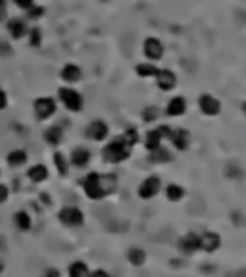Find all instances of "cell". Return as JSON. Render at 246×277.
I'll use <instances>...</instances> for the list:
<instances>
[{
  "label": "cell",
  "instance_id": "16",
  "mask_svg": "<svg viewBox=\"0 0 246 277\" xmlns=\"http://www.w3.org/2000/svg\"><path fill=\"white\" fill-rule=\"evenodd\" d=\"M179 246H181L183 252H187V254H193V252H196V250L200 248V237H196V235L189 233L187 237H183V239H181Z\"/></svg>",
  "mask_w": 246,
  "mask_h": 277
},
{
  "label": "cell",
  "instance_id": "14",
  "mask_svg": "<svg viewBox=\"0 0 246 277\" xmlns=\"http://www.w3.org/2000/svg\"><path fill=\"white\" fill-rule=\"evenodd\" d=\"M219 245H221V239H219V235L214 233V231H206V233L200 237V248L208 250V252H214Z\"/></svg>",
  "mask_w": 246,
  "mask_h": 277
},
{
  "label": "cell",
  "instance_id": "10",
  "mask_svg": "<svg viewBox=\"0 0 246 277\" xmlns=\"http://www.w3.org/2000/svg\"><path fill=\"white\" fill-rule=\"evenodd\" d=\"M108 133H110V129L104 121H100V119H95V121H91L89 123V127H87V137L93 138V141H104L108 137Z\"/></svg>",
  "mask_w": 246,
  "mask_h": 277
},
{
  "label": "cell",
  "instance_id": "18",
  "mask_svg": "<svg viewBox=\"0 0 246 277\" xmlns=\"http://www.w3.org/2000/svg\"><path fill=\"white\" fill-rule=\"evenodd\" d=\"M27 175H29V179H31V181L41 183V181H44V179L48 177V170H46V166L39 164V166H31V168L27 170Z\"/></svg>",
  "mask_w": 246,
  "mask_h": 277
},
{
  "label": "cell",
  "instance_id": "23",
  "mask_svg": "<svg viewBox=\"0 0 246 277\" xmlns=\"http://www.w3.org/2000/svg\"><path fill=\"white\" fill-rule=\"evenodd\" d=\"M161 135L158 129H154V131H150L148 135H146V138H144V145H146V149L148 150H154L158 149V147H161Z\"/></svg>",
  "mask_w": 246,
  "mask_h": 277
},
{
  "label": "cell",
  "instance_id": "4",
  "mask_svg": "<svg viewBox=\"0 0 246 277\" xmlns=\"http://www.w3.org/2000/svg\"><path fill=\"white\" fill-rule=\"evenodd\" d=\"M33 108H35L37 119H48V117H52L56 114V100L50 98V96H41V98L35 100Z\"/></svg>",
  "mask_w": 246,
  "mask_h": 277
},
{
  "label": "cell",
  "instance_id": "34",
  "mask_svg": "<svg viewBox=\"0 0 246 277\" xmlns=\"http://www.w3.org/2000/svg\"><path fill=\"white\" fill-rule=\"evenodd\" d=\"M8 194H10V191H8V187L0 183V204L4 202V200H8Z\"/></svg>",
  "mask_w": 246,
  "mask_h": 277
},
{
  "label": "cell",
  "instance_id": "24",
  "mask_svg": "<svg viewBox=\"0 0 246 277\" xmlns=\"http://www.w3.org/2000/svg\"><path fill=\"white\" fill-rule=\"evenodd\" d=\"M185 191H183L179 185H168V189H166V196H168V200H172V202H177V200H181Z\"/></svg>",
  "mask_w": 246,
  "mask_h": 277
},
{
  "label": "cell",
  "instance_id": "1",
  "mask_svg": "<svg viewBox=\"0 0 246 277\" xmlns=\"http://www.w3.org/2000/svg\"><path fill=\"white\" fill-rule=\"evenodd\" d=\"M131 149H133V147H129L125 138L118 137L108 145L102 154H104V160L110 162V164H119V162L127 160L129 154H131Z\"/></svg>",
  "mask_w": 246,
  "mask_h": 277
},
{
  "label": "cell",
  "instance_id": "38",
  "mask_svg": "<svg viewBox=\"0 0 246 277\" xmlns=\"http://www.w3.org/2000/svg\"><path fill=\"white\" fill-rule=\"evenodd\" d=\"M4 6H6V0H0V10H2Z\"/></svg>",
  "mask_w": 246,
  "mask_h": 277
},
{
  "label": "cell",
  "instance_id": "28",
  "mask_svg": "<svg viewBox=\"0 0 246 277\" xmlns=\"http://www.w3.org/2000/svg\"><path fill=\"white\" fill-rule=\"evenodd\" d=\"M144 260H146V254H144L140 248H133V250H129V262H131V264L140 266V264H144Z\"/></svg>",
  "mask_w": 246,
  "mask_h": 277
},
{
  "label": "cell",
  "instance_id": "40",
  "mask_svg": "<svg viewBox=\"0 0 246 277\" xmlns=\"http://www.w3.org/2000/svg\"><path fill=\"white\" fill-rule=\"evenodd\" d=\"M244 114H246V104H244Z\"/></svg>",
  "mask_w": 246,
  "mask_h": 277
},
{
  "label": "cell",
  "instance_id": "3",
  "mask_svg": "<svg viewBox=\"0 0 246 277\" xmlns=\"http://www.w3.org/2000/svg\"><path fill=\"white\" fill-rule=\"evenodd\" d=\"M60 100L64 102V106L69 110V112H79L81 106H83V98L81 95L75 91V89H69V87H62L60 91Z\"/></svg>",
  "mask_w": 246,
  "mask_h": 277
},
{
  "label": "cell",
  "instance_id": "35",
  "mask_svg": "<svg viewBox=\"0 0 246 277\" xmlns=\"http://www.w3.org/2000/svg\"><path fill=\"white\" fill-rule=\"evenodd\" d=\"M6 104H8V96H6V93L0 89V110H4Z\"/></svg>",
  "mask_w": 246,
  "mask_h": 277
},
{
  "label": "cell",
  "instance_id": "5",
  "mask_svg": "<svg viewBox=\"0 0 246 277\" xmlns=\"http://www.w3.org/2000/svg\"><path fill=\"white\" fill-rule=\"evenodd\" d=\"M58 218H60V222L67 227H75V225H81L83 224V220H85V216L83 212L79 210V208H73V206H65L60 210L58 214Z\"/></svg>",
  "mask_w": 246,
  "mask_h": 277
},
{
  "label": "cell",
  "instance_id": "13",
  "mask_svg": "<svg viewBox=\"0 0 246 277\" xmlns=\"http://www.w3.org/2000/svg\"><path fill=\"white\" fill-rule=\"evenodd\" d=\"M27 31H29V29H27V23L23 22V20H20V18L8 22V33H10L12 39L20 41V39H23V37L27 35Z\"/></svg>",
  "mask_w": 246,
  "mask_h": 277
},
{
  "label": "cell",
  "instance_id": "36",
  "mask_svg": "<svg viewBox=\"0 0 246 277\" xmlns=\"http://www.w3.org/2000/svg\"><path fill=\"white\" fill-rule=\"evenodd\" d=\"M87 277H110L106 273V271H102V269H97V271H93L91 275H87Z\"/></svg>",
  "mask_w": 246,
  "mask_h": 277
},
{
  "label": "cell",
  "instance_id": "7",
  "mask_svg": "<svg viewBox=\"0 0 246 277\" xmlns=\"http://www.w3.org/2000/svg\"><path fill=\"white\" fill-rule=\"evenodd\" d=\"M161 189V183L160 179L156 177V175H152L148 179H144V181L140 183L139 187V196L140 198H144V200H150V198H154Z\"/></svg>",
  "mask_w": 246,
  "mask_h": 277
},
{
  "label": "cell",
  "instance_id": "8",
  "mask_svg": "<svg viewBox=\"0 0 246 277\" xmlns=\"http://www.w3.org/2000/svg\"><path fill=\"white\" fill-rule=\"evenodd\" d=\"M198 108L204 116H217L221 112V102L212 95H202L198 100Z\"/></svg>",
  "mask_w": 246,
  "mask_h": 277
},
{
  "label": "cell",
  "instance_id": "17",
  "mask_svg": "<svg viewBox=\"0 0 246 277\" xmlns=\"http://www.w3.org/2000/svg\"><path fill=\"white\" fill-rule=\"evenodd\" d=\"M91 160V154H89V150L85 149H75L73 154H71V164H73L75 168H85L87 164Z\"/></svg>",
  "mask_w": 246,
  "mask_h": 277
},
{
  "label": "cell",
  "instance_id": "26",
  "mask_svg": "<svg viewBox=\"0 0 246 277\" xmlns=\"http://www.w3.org/2000/svg\"><path fill=\"white\" fill-rule=\"evenodd\" d=\"M16 225L22 229V231H27L31 227V218L27 212H18L16 214Z\"/></svg>",
  "mask_w": 246,
  "mask_h": 277
},
{
  "label": "cell",
  "instance_id": "2",
  "mask_svg": "<svg viewBox=\"0 0 246 277\" xmlns=\"http://www.w3.org/2000/svg\"><path fill=\"white\" fill-rule=\"evenodd\" d=\"M83 189H85L87 196L93 198V200H100L104 198V189H102V175H98L97 171L89 173L85 177V183H83Z\"/></svg>",
  "mask_w": 246,
  "mask_h": 277
},
{
  "label": "cell",
  "instance_id": "15",
  "mask_svg": "<svg viewBox=\"0 0 246 277\" xmlns=\"http://www.w3.org/2000/svg\"><path fill=\"white\" fill-rule=\"evenodd\" d=\"M60 77L65 83H77L81 79V67L75 64H65L62 67V72H60Z\"/></svg>",
  "mask_w": 246,
  "mask_h": 277
},
{
  "label": "cell",
  "instance_id": "30",
  "mask_svg": "<svg viewBox=\"0 0 246 277\" xmlns=\"http://www.w3.org/2000/svg\"><path fill=\"white\" fill-rule=\"evenodd\" d=\"M43 14H44L43 6H35V4H33L31 8L27 10V18H29V20H39V18H43Z\"/></svg>",
  "mask_w": 246,
  "mask_h": 277
},
{
  "label": "cell",
  "instance_id": "29",
  "mask_svg": "<svg viewBox=\"0 0 246 277\" xmlns=\"http://www.w3.org/2000/svg\"><path fill=\"white\" fill-rule=\"evenodd\" d=\"M54 164H56V168H58V171H60V175H65V170H67V164H65L64 154L56 152V154H54Z\"/></svg>",
  "mask_w": 246,
  "mask_h": 277
},
{
  "label": "cell",
  "instance_id": "25",
  "mask_svg": "<svg viewBox=\"0 0 246 277\" xmlns=\"http://www.w3.org/2000/svg\"><path fill=\"white\" fill-rule=\"evenodd\" d=\"M27 35H29V44H31L33 48H39L41 43H43V33H41V29H39V27H33V29L27 31Z\"/></svg>",
  "mask_w": 246,
  "mask_h": 277
},
{
  "label": "cell",
  "instance_id": "37",
  "mask_svg": "<svg viewBox=\"0 0 246 277\" xmlns=\"http://www.w3.org/2000/svg\"><path fill=\"white\" fill-rule=\"evenodd\" d=\"M44 277H60V273H58V269H48L44 273Z\"/></svg>",
  "mask_w": 246,
  "mask_h": 277
},
{
  "label": "cell",
  "instance_id": "9",
  "mask_svg": "<svg viewBox=\"0 0 246 277\" xmlns=\"http://www.w3.org/2000/svg\"><path fill=\"white\" fill-rule=\"evenodd\" d=\"M156 85L160 87L161 91H172L177 85V75L173 74L172 70H158L156 74Z\"/></svg>",
  "mask_w": 246,
  "mask_h": 277
},
{
  "label": "cell",
  "instance_id": "21",
  "mask_svg": "<svg viewBox=\"0 0 246 277\" xmlns=\"http://www.w3.org/2000/svg\"><path fill=\"white\" fill-rule=\"evenodd\" d=\"M44 138L48 145H58L62 141V127L60 125H50L44 131Z\"/></svg>",
  "mask_w": 246,
  "mask_h": 277
},
{
  "label": "cell",
  "instance_id": "6",
  "mask_svg": "<svg viewBox=\"0 0 246 277\" xmlns=\"http://www.w3.org/2000/svg\"><path fill=\"white\" fill-rule=\"evenodd\" d=\"M142 52H144V56H146L148 60L156 62V60H160L161 56H163V44H161L160 39L148 37V39H144V43H142Z\"/></svg>",
  "mask_w": 246,
  "mask_h": 277
},
{
  "label": "cell",
  "instance_id": "12",
  "mask_svg": "<svg viewBox=\"0 0 246 277\" xmlns=\"http://www.w3.org/2000/svg\"><path fill=\"white\" fill-rule=\"evenodd\" d=\"M187 112V102L183 96H173L172 100L168 102V108H166V114L172 117H177V116H183Z\"/></svg>",
  "mask_w": 246,
  "mask_h": 277
},
{
  "label": "cell",
  "instance_id": "11",
  "mask_svg": "<svg viewBox=\"0 0 246 277\" xmlns=\"http://www.w3.org/2000/svg\"><path fill=\"white\" fill-rule=\"evenodd\" d=\"M170 141H172L173 147L177 150H187L189 145H191V135H189V131H185V129H172Z\"/></svg>",
  "mask_w": 246,
  "mask_h": 277
},
{
  "label": "cell",
  "instance_id": "39",
  "mask_svg": "<svg viewBox=\"0 0 246 277\" xmlns=\"http://www.w3.org/2000/svg\"><path fill=\"white\" fill-rule=\"evenodd\" d=\"M0 271H2V264H0Z\"/></svg>",
  "mask_w": 246,
  "mask_h": 277
},
{
  "label": "cell",
  "instance_id": "31",
  "mask_svg": "<svg viewBox=\"0 0 246 277\" xmlns=\"http://www.w3.org/2000/svg\"><path fill=\"white\" fill-rule=\"evenodd\" d=\"M123 138L127 141L129 147H133V145L137 143V138H139V133H137V129H127V131H125V135H123Z\"/></svg>",
  "mask_w": 246,
  "mask_h": 277
},
{
  "label": "cell",
  "instance_id": "27",
  "mask_svg": "<svg viewBox=\"0 0 246 277\" xmlns=\"http://www.w3.org/2000/svg\"><path fill=\"white\" fill-rule=\"evenodd\" d=\"M89 275V269L83 262H75L69 267V277H87Z\"/></svg>",
  "mask_w": 246,
  "mask_h": 277
},
{
  "label": "cell",
  "instance_id": "22",
  "mask_svg": "<svg viewBox=\"0 0 246 277\" xmlns=\"http://www.w3.org/2000/svg\"><path fill=\"white\" fill-rule=\"evenodd\" d=\"M27 162V152L25 150H14L8 154V164L12 168H18V166H23Z\"/></svg>",
  "mask_w": 246,
  "mask_h": 277
},
{
  "label": "cell",
  "instance_id": "32",
  "mask_svg": "<svg viewBox=\"0 0 246 277\" xmlns=\"http://www.w3.org/2000/svg\"><path fill=\"white\" fill-rule=\"evenodd\" d=\"M160 112H158V108L156 106H148L144 112H142V117L146 119V121H152V119H156V116H158Z\"/></svg>",
  "mask_w": 246,
  "mask_h": 277
},
{
  "label": "cell",
  "instance_id": "19",
  "mask_svg": "<svg viewBox=\"0 0 246 277\" xmlns=\"http://www.w3.org/2000/svg\"><path fill=\"white\" fill-rule=\"evenodd\" d=\"M150 152H152V154H150V162H154V164H166V162L172 160V154H170L168 149L158 147V149L150 150Z\"/></svg>",
  "mask_w": 246,
  "mask_h": 277
},
{
  "label": "cell",
  "instance_id": "20",
  "mask_svg": "<svg viewBox=\"0 0 246 277\" xmlns=\"http://www.w3.org/2000/svg\"><path fill=\"white\" fill-rule=\"evenodd\" d=\"M158 74V67L152 64V62H142V64L137 65V75L142 77V79H148V77H156Z\"/></svg>",
  "mask_w": 246,
  "mask_h": 277
},
{
  "label": "cell",
  "instance_id": "33",
  "mask_svg": "<svg viewBox=\"0 0 246 277\" xmlns=\"http://www.w3.org/2000/svg\"><path fill=\"white\" fill-rule=\"evenodd\" d=\"M14 2H16V6L22 8V10H29L33 4H35V0H14Z\"/></svg>",
  "mask_w": 246,
  "mask_h": 277
}]
</instances>
